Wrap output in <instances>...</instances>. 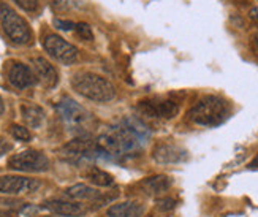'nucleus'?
<instances>
[{
    "label": "nucleus",
    "mask_w": 258,
    "mask_h": 217,
    "mask_svg": "<svg viewBox=\"0 0 258 217\" xmlns=\"http://www.w3.org/2000/svg\"><path fill=\"white\" fill-rule=\"evenodd\" d=\"M252 49H253L255 56L258 57V33H256V35L252 38Z\"/></svg>",
    "instance_id": "obj_28"
},
{
    "label": "nucleus",
    "mask_w": 258,
    "mask_h": 217,
    "mask_svg": "<svg viewBox=\"0 0 258 217\" xmlns=\"http://www.w3.org/2000/svg\"><path fill=\"white\" fill-rule=\"evenodd\" d=\"M0 217H13L10 212H5V211H0Z\"/></svg>",
    "instance_id": "obj_31"
},
{
    "label": "nucleus",
    "mask_w": 258,
    "mask_h": 217,
    "mask_svg": "<svg viewBox=\"0 0 258 217\" xmlns=\"http://www.w3.org/2000/svg\"><path fill=\"white\" fill-rule=\"evenodd\" d=\"M52 10L59 13H70V11H80L84 8V0H49Z\"/></svg>",
    "instance_id": "obj_20"
},
{
    "label": "nucleus",
    "mask_w": 258,
    "mask_h": 217,
    "mask_svg": "<svg viewBox=\"0 0 258 217\" xmlns=\"http://www.w3.org/2000/svg\"><path fill=\"white\" fill-rule=\"evenodd\" d=\"M43 208L54 212V214L65 215V217H78L86 212L84 208H81L80 204L72 203V201H65V200H55V198L44 201Z\"/></svg>",
    "instance_id": "obj_14"
},
{
    "label": "nucleus",
    "mask_w": 258,
    "mask_h": 217,
    "mask_svg": "<svg viewBox=\"0 0 258 217\" xmlns=\"http://www.w3.org/2000/svg\"><path fill=\"white\" fill-rule=\"evenodd\" d=\"M146 138H148V130L141 122L124 119L108 129L97 143L108 155H128L140 152Z\"/></svg>",
    "instance_id": "obj_1"
},
{
    "label": "nucleus",
    "mask_w": 258,
    "mask_h": 217,
    "mask_svg": "<svg viewBox=\"0 0 258 217\" xmlns=\"http://www.w3.org/2000/svg\"><path fill=\"white\" fill-rule=\"evenodd\" d=\"M13 2L24 11H30V13L38 8V0H13Z\"/></svg>",
    "instance_id": "obj_24"
},
{
    "label": "nucleus",
    "mask_w": 258,
    "mask_h": 217,
    "mask_svg": "<svg viewBox=\"0 0 258 217\" xmlns=\"http://www.w3.org/2000/svg\"><path fill=\"white\" fill-rule=\"evenodd\" d=\"M249 168H258V154H256V157L253 158V160L249 164Z\"/></svg>",
    "instance_id": "obj_29"
},
{
    "label": "nucleus",
    "mask_w": 258,
    "mask_h": 217,
    "mask_svg": "<svg viewBox=\"0 0 258 217\" xmlns=\"http://www.w3.org/2000/svg\"><path fill=\"white\" fill-rule=\"evenodd\" d=\"M143 214L144 208L138 201H124L119 204H113L108 209L109 217H141Z\"/></svg>",
    "instance_id": "obj_15"
},
{
    "label": "nucleus",
    "mask_w": 258,
    "mask_h": 217,
    "mask_svg": "<svg viewBox=\"0 0 258 217\" xmlns=\"http://www.w3.org/2000/svg\"><path fill=\"white\" fill-rule=\"evenodd\" d=\"M21 116L24 119V122L32 129H38L44 122V111L38 105L24 103L21 106Z\"/></svg>",
    "instance_id": "obj_17"
},
{
    "label": "nucleus",
    "mask_w": 258,
    "mask_h": 217,
    "mask_svg": "<svg viewBox=\"0 0 258 217\" xmlns=\"http://www.w3.org/2000/svg\"><path fill=\"white\" fill-rule=\"evenodd\" d=\"M59 116L67 127V130L72 132L73 135L86 136L92 132L95 119L91 113L84 106H81L78 101L72 98H62L57 105H55Z\"/></svg>",
    "instance_id": "obj_3"
},
{
    "label": "nucleus",
    "mask_w": 258,
    "mask_h": 217,
    "mask_svg": "<svg viewBox=\"0 0 258 217\" xmlns=\"http://www.w3.org/2000/svg\"><path fill=\"white\" fill-rule=\"evenodd\" d=\"M0 21L5 35L16 44H27L32 41V30L24 18L7 4H0Z\"/></svg>",
    "instance_id": "obj_5"
},
{
    "label": "nucleus",
    "mask_w": 258,
    "mask_h": 217,
    "mask_svg": "<svg viewBox=\"0 0 258 217\" xmlns=\"http://www.w3.org/2000/svg\"><path fill=\"white\" fill-rule=\"evenodd\" d=\"M11 133H13L16 140H21V141L30 140V132L24 127H21V125H13V127H11Z\"/></svg>",
    "instance_id": "obj_22"
},
{
    "label": "nucleus",
    "mask_w": 258,
    "mask_h": 217,
    "mask_svg": "<svg viewBox=\"0 0 258 217\" xmlns=\"http://www.w3.org/2000/svg\"><path fill=\"white\" fill-rule=\"evenodd\" d=\"M11 149H13V144H11L8 140H5V138H2V136H0V155L10 152Z\"/></svg>",
    "instance_id": "obj_26"
},
{
    "label": "nucleus",
    "mask_w": 258,
    "mask_h": 217,
    "mask_svg": "<svg viewBox=\"0 0 258 217\" xmlns=\"http://www.w3.org/2000/svg\"><path fill=\"white\" fill-rule=\"evenodd\" d=\"M43 48L52 57V59H55L60 64L69 65L78 59V48L73 46L72 43L65 41L62 37L54 35V33H49V35L44 37Z\"/></svg>",
    "instance_id": "obj_8"
},
{
    "label": "nucleus",
    "mask_w": 258,
    "mask_h": 217,
    "mask_svg": "<svg viewBox=\"0 0 258 217\" xmlns=\"http://www.w3.org/2000/svg\"><path fill=\"white\" fill-rule=\"evenodd\" d=\"M46 217H52V215H46Z\"/></svg>",
    "instance_id": "obj_32"
},
{
    "label": "nucleus",
    "mask_w": 258,
    "mask_h": 217,
    "mask_svg": "<svg viewBox=\"0 0 258 217\" xmlns=\"http://www.w3.org/2000/svg\"><path fill=\"white\" fill-rule=\"evenodd\" d=\"M141 187L146 193H149V195H159V193L171 187V179L165 175H157V176L144 179L141 182Z\"/></svg>",
    "instance_id": "obj_16"
},
{
    "label": "nucleus",
    "mask_w": 258,
    "mask_h": 217,
    "mask_svg": "<svg viewBox=\"0 0 258 217\" xmlns=\"http://www.w3.org/2000/svg\"><path fill=\"white\" fill-rule=\"evenodd\" d=\"M84 176H86V179L91 181L92 184L100 186V187H109V186H113V182H114L113 176L97 167H89L84 171Z\"/></svg>",
    "instance_id": "obj_18"
},
{
    "label": "nucleus",
    "mask_w": 258,
    "mask_h": 217,
    "mask_svg": "<svg viewBox=\"0 0 258 217\" xmlns=\"http://www.w3.org/2000/svg\"><path fill=\"white\" fill-rule=\"evenodd\" d=\"M4 111H5V105H4L2 97H0V114H4Z\"/></svg>",
    "instance_id": "obj_30"
},
{
    "label": "nucleus",
    "mask_w": 258,
    "mask_h": 217,
    "mask_svg": "<svg viewBox=\"0 0 258 217\" xmlns=\"http://www.w3.org/2000/svg\"><path fill=\"white\" fill-rule=\"evenodd\" d=\"M140 110L143 111V114L149 118H159V119H171L174 118L177 111H179V106L176 101H171V100H165V101H143L140 105Z\"/></svg>",
    "instance_id": "obj_12"
},
{
    "label": "nucleus",
    "mask_w": 258,
    "mask_h": 217,
    "mask_svg": "<svg viewBox=\"0 0 258 217\" xmlns=\"http://www.w3.org/2000/svg\"><path fill=\"white\" fill-rule=\"evenodd\" d=\"M152 157L157 164H179L187 158V151L174 144H159L152 151Z\"/></svg>",
    "instance_id": "obj_13"
},
{
    "label": "nucleus",
    "mask_w": 258,
    "mask_h": 217,
    "mask_svg": "<svg viewBox=\"0 0 258 217\" xmlns=\"http://www.w3.org/2000/svg\"><path fill=\"white\" fill-rule=\"evenodd\" d=\"M8 167L16 171H26V173H41L49 168V158L40 151H22L10 157Z\"/></svg>",
    "instance_id": "obj_7"
},
{
    "label": "nucleus",
    "mask_w": 258,
    "mask_h": 217,
    "mask_svg": "<svg viewBox=\"0 0 258 217\" xmlns=\"http://www.w3.org/2000/svg\"><path fill=\"white\" fill-rule=\"evenodd\" d=\"M32 67H33V73H35L37 79L41 83L43 87L52 89L59 83L57 70H55L54 65H51V62H48L46 59H43V57H33Z\"/></svg>",
    "instance_id": "obj_10"
},
{
    "label": "nucleus",
    "mask_w": 258,
    "mask_h": 217,
    "mask_svg": "<svg viewBox=\"0 0 258 217\" xmlns=\"http://www.w3.org/2000/svg\"><path fill=\"white\" fill-rule=\"evenodd\" d=\"M8 81L16 89H26L29 86L35 84L37 76L30 67L21 64V62H15L8 68Z\"/></svg>",
    "instance_id": "obj_11"
},
{
    "label": "nucleus",
    "mask_w": 258,
    "mask_h": 217,
    "mask_svg": "<svg viewBox=\"0 0 258 217\" xmlns=\"http://www.w3.org/2000/svg\"><path fill=\"white\" fill-rule=\"evenodd\" d=\"M75 32L78 33V37L86 40V41H92L94 40V33H92V29L89 24L86 22H78L76 27H75Z\"/></svg>",
    "instance_id": "obj_21"
},
{
    "label": "nucleus",
    "mask_w": 258,
    "mask_h": 217,
    "mask_svg": "<svg viewBox=\"0 0 258 217\" xmlns=\"http://www.w3.org/2000/svg\"><path fill=\"white\" fill-rule=\"evenodd\" d=\"M65 193L73 200H84V201H91L100 197L98 190H95L94 187H89L86 184H76L70 189H67Z\"/></svg>",
    "instance_id": "obj_19"
},
{
    "label": "nucleus",
    "mask_w": 258,
    "mask_h": 217,
    "mask_svg": "<svg viewBox=\"0 0 258 217\" xmlns=\"http://www.w3.org/2000/svg\"><path fill=\"white\" fill-rule=\"evenodd\" d=\"M228 116L230 105L223 98L216 95H208L201 98L188 111V119L198 125H203V127H217L222 122H225Z\"/></svg>",
    "instance_id": "obj_4"
},
{
    "label": "nucleus",
    "mask_w": 258,
    "mask_h": 217,
    "mask_svg": "<svg viewBox=\"0 0 258 217\" xmlns=\"http://www.w3.org/2000/svg\"><path fill=\"white\" fill-rule=\"evenodd\" d=\"M174 206H176V200L171 197H165V198L157 200V208L160 211H171Z\"/></svg>",
    "instance_id": "obj_23"
},
{
    "label": "nucleus",
    "mask_w": 258,
    "mask_h": 217,
    "mask_svg": "<svg viewBox=\"0 0 258 217\" xmlns=\"http://www.w3.org/2000/svg\"><path fill=\"white\" fill-rule=\"evenodd\" d=\"M54 26L60 30H75L76 24L72 21H63V19H54Z\"/></svg>",
    "instance_id": "obj_25"
},
{
    "label": "nucleus",
    "mask_w": 258,
    "mask_h": 217,
    "mask_svg": "<svg viewBox=\"0 0 258 217\" xmlns=\"http://www.w3.org/2000/svg\"><path fill=\"white\" fill-rule=\"evenodd\" d=\"M40 182L37 179L21 178V176H4L0 178V192L10 193V195H21V193H30L40 189Z\"/></svg>",
    "instance_id": "obj_9"
},
{
    "label": "nucleus",
    "mask_w": 258,
    "mask_h": 217,
    "mask_svg": "<svg viewBox=\"0 0 258 217\" xmlns=\"http://www.w3.org/2000/svg\"><path fill=\"white\" fill-rule=\"evenodd\" d=\"M249 16H250V19L255 22V24L258 26V7H253V8L249 11Z\"/></svg>",
    "instance_id": "obj_27"
},
{
    "label": "nucleus",
    "mask_w": 258,
    "mask_h": 217,
    "mask_svg": "<svg viewBox=\"0 0 258 217\" xmlns=\"http://www.w3.org/2000/svg\"><path fill=\"white\" fill-rule=\"evenodd\" d=\"M72 86L78 94H81L89 100L98 101V103H106V101H111L116 97V89L113 83L97 73H78L72 79Z\"/></svg>",
    "instance_id": "obj_2"
},
{
    "label": "nucleus",
    "mask_w": 258,
    "mask_h": 217,
    "mask_svg": "<svg viewBox=\"0 0 258 217\" xmlns=\"http://www.w3.org/2000/svg\"><path fill=\"white\" fill-rule=\"evenodd\" d=\"M60 157L63 160L81 165L86 162L95 160V158H106L109 157L98 143H92L89 140L80 138V140H73L70 143H67L62 149H60Z\"/></svg>",
    "instance_id": "obj_6"
}]
</instances>
